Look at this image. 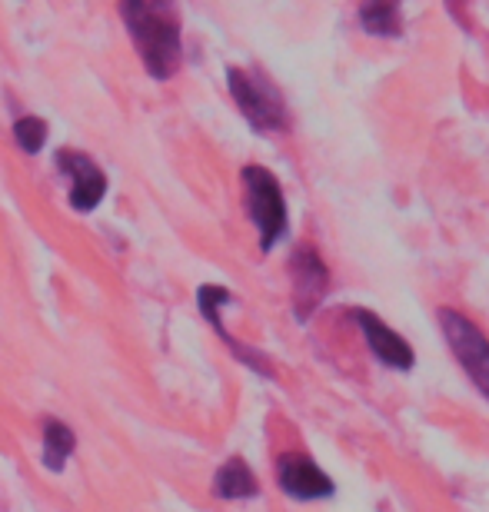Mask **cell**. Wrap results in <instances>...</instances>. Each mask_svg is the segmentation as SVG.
<instances>
[{
    "instance_id": "cell-1",
    "label": "cell",
    "mask_w": 489,
    "mask_h": 512,
    "mask_svg": "<svg viewBox=\"0 0 489 512\" xmlns=\"http://www.w3.org/2000/svg\"><path fill=\"white\" fill-rule=\"evenodd\" d=\"M120 17L134 37L147 74L154 80H170L180 67V20L170 4H150V0H127Z\"/></svg>"
},
{
    "instance_id": "cell-2",
    "label": "cell",
    "mask_w": 489,
    "mask_h": 512,
    "mask_svg": "<svg viewBox=\"0 0 489 512\" xmlns=\"http://www.w3.org/2000/svg\"><path fill=\"white\" fill-rule=\"evenodd\" d=\"M227 84L230 94L237 100L240 114L247 117V124L260 133H277L290 127V114L287 104H283L280 90L270 84L267 77L253 74V70H240L230 67L227 70Z\"/></svg>"
},
{
    "instance_id": "cell-3",
    "label": "cell",
    "mask_w": 489,
    "mask_h": 512,
    "mask_svg": "<svg viewBox=\"0 0 489 512\" xmlns=\"http://www.w3.org/2000/svg\"><path fill=\"white\" fill-rule=\"evenodd\" d=\"M243 193H247L250 220L260 230V247L273 250L283 233H287V200H283L280 180L263 167H243Z\"/></svg>"
},
{
    "instance_id": "cell-4",
    "label": "cell",
    "mask_w": 489,
    "mask_h": 512,
    "mask_svg": "<svg viewBox=\"0 0 489 512\" xmlns=\"http://www.w3.org/2000/svg\"><path fill=\"white\" fill-rule=\"evenodd\" d=\"M440 330L446 336V343H450L453 356L466 370V376H470L476 389L489 399V340H486V333L456 310H440Z\"/></svg>"
},
{
    "instance_id": "cell-5",
    "label": "cell",
    "mask_w": 489,
    "mask_h": 512,
    "mask_svg": "<svg viewBox=\"0 0 489 512\" xmlns=\"http://www.w3.org/2000/svg\"><path fill=\"white\" fill-rule=\"evenodd\" d=\"M290 276H293V310H297L300 320H307L323 303L326 290H330V270L323 266L317 250L300 247L290 260Z\"/></svg>"
},
{
    "instance_id": "cell-6",
    "label": "cell",
    "mask_w": 489,
    "mask_h": 512,
    "mask_svg": "<svg viewBox=\"0 0 489 512\" xmlns=\"http://www.w3.org/2000/svg\"><path fill=\"white\" fill-rule=\"evenodd\" d=\"M57 167L74 180V187H70V207L80 213L97 210V203L104 200V193H107L104 170H100L87 153H77V150H60Z\"/></svg>"
},
{
    "instance_id": "cell-7",
    "label": "cell",
    "mask_w": 489,
    "mask_h": 512,
    "mask_svg": "<svg viewBox=\"0 0 489 512\" xmlns=\"http://www.w3.org/2000/svg\"><path fill=\"white\" fill-rule=\"evenodd\" d=\"M277 483L287 496L293 499H303V503H310V499H326L333 496V479L323 473V469L313 463V459L300 456V453H287L280 456L277 463Z\"/></svg>"
},
{
    "instance_id": "cell-8",
    "label": "cell",
    "mask_w": 489,
    "mask_h": 512,
    "mask_svg": "<svg viewBox=\"0 0 489 512\" xmlns=\"http://www.w3.org/2000/svg\"><path fill=\"white\" fill-rule=\"evenodd\" d=\"M353 320L363 330L366 346H370L373 356L383 366H390V370H413L416 356L410 350V343H406L396 330H390V326H386L380 316L370 313V310H353Z\"/></svg>"
},
{
    "instance_id": "cell-9",
    "label": "cell",
    "mask_w": 489,
    "mask_h": 512,
    "mask_svg": "<svg viewBox=\"0 0 489 512\" xmlns=\"http://www.w3.org/2000/svg\"><path fill=\"white\" fill-rule=\"evenodd\" d=\"M213 493L220 499H250L260 493V486L253 479V469L240 456H233L230 463L220 466L217 479H213Z\"/></svg>"
},
{
    "instance_id": "cell-10",
    "label": "cell",
    "mask_w": 489,
    "mask_h": 512,
    "mask_svg": "<svg viewBox=\"0 0 489 512\" xmlns=\"http://www.w3.org/2000/svg\"><path fill=\"white\" fill-rule=\"evenodd\" d=\"M360 24L366 34L376 37H400L403 30V14L396 4H386V0H376V4H363L360 7Z\"/></svg>"
},
{
    "instance_id": "cell-11",
    "label": "cell",
    "mask_w": 489,
    "mask_h": 512,
    "mask_svg": "<svg viewBox=\"0 0 489 512\" xmlns=\"http://www.w3.org/2000/svg\"><path fill=\"white\" fill-rule=\"evenodd\" d=\"M74 429H70L67 423H60V419H47L44 423V463L47 469H54V473H60L67 463V456L74 453Z\"/></svg>"
},
{
    "instance_id": "cell-12",
    "label": "cell",
    "mask_w": 489,
    "mask_h": 512,
    "mask_svg": "<svg viewBox=\"0 0 489 512\" xmlns=\"http://www.w3.org/2000/svg\"><path fill=\"white\" fill-rule=\"evenodd\" d=\"M14 140L24 153H37L47 140V124L40 117H20L14 124Z\"/></svg>"
}]
</instances>
